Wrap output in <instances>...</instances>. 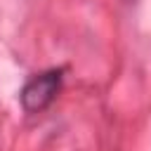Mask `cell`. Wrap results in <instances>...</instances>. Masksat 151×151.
Listing matches in <instances>:
<instances>
[{"instance_id":"6da1fadb","label":"cell","mask_w":151,"mask_h":151,"mask_svg":"<svg viewBox=\"0 0 151 151\" xmlns=\"http://www.w3.org/2000/svg\"><path fill=\"white\" fill-rule=\"evenodd\" d=\"M59 90H61V71L59 68L33 76L21 90V106L28 113H40L42 109H47L54 101Z\"/></svg>"}]
</instances>
